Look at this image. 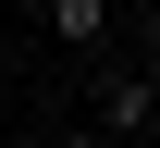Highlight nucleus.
<instances>
[{
	"mask_svg": "<svg viewBox=\"0 0 160 148\" xmlns=\"http://www.w3.org/2000/svg\"><path fill=\"white\" fill-rule=\"evenodd\" d=\"M148 124H160V86H148V74H111V86H99V136H111V148H148Z\"/></svg>",
	"mask_w": 160,
	"mask_h": 148,
	"instance_id": "1",
	"label": "nucleus"
},
{
	"mask_svg": "<svg viewBox=\"0 0 160 148\" xmlns=\"http://www.w3.org/2000/svg\"><path fill=\"white\" fill-rule=\"evenodd\" d=\"M62 148H111V136H99V124H86V136H62Z\"/></svg>",
	"mask_w": 160,
	"mask_h": 148,
	"instance_id": "3",
	"label": "nucleus"
},
{
	"mask_svg": "<svg viewBox=\"0 0 160 148\" xmlns=\"http://www.w3.org/2000/svg\"><path fill=\"white\" fill-rule=\"evenodd\" d=\"M49 37H62V49H99V37H111V0H49Z\"/></svg>",
	"mask_w": 160,
	"mask_h": 148,
	"instance_id": "2",
	"label": "nucleus"
}]
</instances>
